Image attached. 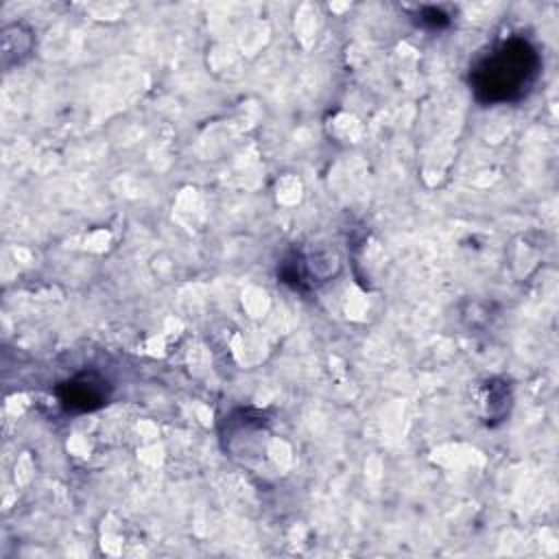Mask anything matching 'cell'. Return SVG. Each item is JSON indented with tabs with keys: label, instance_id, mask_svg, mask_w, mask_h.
Segmentation results:
<instances>
[{
	"label": "cell",
	"instance_id": "3957f363",
	"mask_svg": "<svg viewBox=\"0 0 559 559\" xmlns=\"http://www.w3.org/2000/svg\"><path fill=\"white\" fill-rule=\"evenodd\" d=\"M417 20H419V24L424 28H430V31H439V28H445L450 24V15L441 7H424V9H419Z\"/></svg>",
	"mask_w": 559,
	"mask_h": 559
},
{
	"label": "cell",
	"instance_id": "7a4b0ae2",
	"mask_svg": "<svg viewBox=\"0 0 559 559\" xmlns=\"http://www.w3.org/2000/svg\"><path fill=\"white\" fill-rule=\"evenodd\" d=\"M57 397L68 413H90L107 404L109 384L103 376L94 371H83L61 382L57 386Z\"/></svg>",
	"mask_w": 559,
	"mask_h": 559
},
{
	"label": "cell",
	"instance_id": "6da1fadb",
	"mask_svg": "<svg viewBox=\"0 0 559 559\" xmlns=\"http://www.w3.org/2000/svg\"><path fill=\"white\" fill-rule=\"evenodd\" d=\"M542 70L539 50L526 37L511 35L493 44L469 68V87L483 105L522 100Z\"/></svg>",
	"mask_w": 559,
	"mask_h": 559
}]
</instances>
